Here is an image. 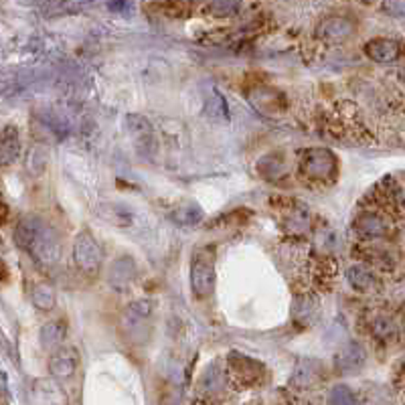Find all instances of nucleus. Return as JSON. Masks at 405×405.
<instances>
[{"label":"nucleus","instance_id":"nucleus-1","mask_svg":"<svg viewBox=\"0 0 405 405\" xmlns=\"http://www.w3.org/2000/svg\"><path fill=\"white\" fill-rule=\"evenodd\" d=\"M14 243L29 251L37 264L41 266H55L59 262V235L53 227L37 219V217H25L16 223L14 229Z\"/></svg>","mask_w":405,"mask_h":405},{"label":"nucleus","instance_id":"nucleus-2","mask_svg":"<svg viewBox=\"0 0 405 405\" xmlns=\"http://www.w3.org/2000/svg\"><path fill=\"white\" fill-rule=\"evenodd\" d=\"M300 171L306 179L316 180V182L332 180L339 171V160L326 148H310L304 152L300 160Z\"/></svg>","mask_w":405,"mask_h":405},{"label":"nucleus","instance_id":"nucleus-3","mask_svg":"<svg viewBox=\"0 0 405 405\" xmlns=\"http://www.w3.org/2000/svg\"><path fill=\"white\" fill-rule=\"evenodd\" d=\"M73 262L84 275H95L101 268V249L97 239L88 229L79 231L73 241Z\"/></svg>","mask_w":405,"mask_h":405},{"label":"nucleus","instance_id":"nucleus-4","mask_svg":"<svg viewBox=\"0 0 405 405\" xmlns=\"http://www.w3.org/2000/svg\"><path fill=\"white\" fill-rule=\"evenodd\" d=\"M215 288V262L207 251H197L191 266V290L197 298L211 296Z\"/></svg>","mask_w":405,"mask_h":405},{"label":"nucleus","instance_id":"nucleus-5","mask_svg":"<svg viewBox=\"0 0 405 405\" xmlns=\"http://www.w3.org/2000/svg\"><path fill=\"white\" fill-rule=\"evenodd\" d=\"M316 35L326 43H345L355 35V23L345 16H332L316 27Z\"/></svg>","mask_w":405,"mask_h":405},{"label":"nucleus","instance_id":"nucleus-6","mask_svg":"<svg viewBox=\"0 0 405 405\" xmlns=\"http://www.w3.org/2000/svg\"><path fill=\"white\" fill-rule=\"evenodd\" d=\"M152 318V304L148 300H136L124 310V328H128V336H138L142 339L144 328H148Z\"/></svg>","mask_w":405,"mask_h":405},{"label":"nucleus","instance_id":"nucleus-7","mask_svg":"<svg viewBox=\"0 0 405 405\" xmlns=\"http://www.w3.org/2000/svg\"><path fill=\"white\" fill-rule=\"evenodd\" d=\"M353 227L365 239H379V237H385L389 233V227L391 225H389L385 215L375 213V211H365V213H359L355 217Z\"/></svg>","mask_w":405,"mask_h":405},{"label":"nucleus","instance_id":"nucleus-8","mask_svg":"<svg viewBox=\"0 0 405 405\" xmlns=\"http://www.w3.org/2000/svg\"><path fill=\"white\" fill-rule=\"evenodd\" d=\"M77 353L69 347L57 349L49 360V371L57 381H69L77 371Z\"/></svg>","mask_w":405,"mask_h":405},{"label":"nucleus","instance_id":"nucleus-9","mask_svg":"<svg viewBox=\"0 0 405 405\" xmlns=\"http://www.w3.org/2000/svg\"><path fill=\"white\" fill-rule=\"evenodd\" d=\"M365 55L375 63H393L402 55V47L393 39H371L365 45Z\"/></svg>","mask_w":405,"mask_h":405},{"label":"nucleus","instance_id":"nucleus-10","mask_svg":"<svg viewBox=\"0 0 405 405\" xmlns=\"http://www.w3.org/2000/svg\"><path fill=\"white\" fill-rule=\"evenodd\" d=\"M126 126L130 130V136L134 140V144L138 146L140 152H152L154 150V132H152V126L148 124L146 118L142 116H130L126 120Z\"/></svg>","mask_w":405,"mask_h":405},{"label":"nucleus","instance_id":"nucleus-11","mask_svg":"<svg viewBox=\"0 0 405 405\" xmlns=\"http://www.w3.org/2000/svg\"><path fill=\"white\" fill-rule=\"evenodd\" d=\"M136 278V262L130 256H120L110 268V284L116 290H124Z\"/></svg>","mask_w":405,"mask_h":405},{"label":"nucleus","instance_id":"nucleus-12","mask_svg":"<svg viewBox=\"0 0 405 405\" xmlns=\"http://www.w3.org/2000/svg\"><path fill=\"white\" fill-rule=\"evenodd\" d=\"M65 334H67V322L63 318H53L45 322L39 330V343L41 347L51 351V349H57L63 345L65 341Z\"/></svg>","mask_w":405,"mask_h":405},{"label":"nucleus","instance_id":"nucleus-13","mask_svg":"<svg viewBox=\"0 0 405 405\" xmlns=\"http://www.w3.org/2000/svg\"><path fill=\"white\" fill-rule=\"evenodd\" d=\"M336 365H339V369L345 371V373H355V371H359L360 367L365 365V351L360 349L359 345L349 343V345L343 347V351L339 353Z\"/></svg>","mask_w":405,"mask_h":405},{"label":"nucleus","instance_id":"nucleus-14","mask_svg":"<svg viewBox=\"0 0 405 405\" xmlns=\"http://www.w3.org/2000/svg\"><path fill=\"white\" fill-rule=\"evenodd\" d=\"M347 282L357 292H371L375 288V284H377L373 271L369 270L367 266H363V264H355V266H351L347 270Z\"/></svg>","mask_w":405,"mask_h":405},{"label":"nucleus","instance_id":"nucleus-15","mask_svg":"<svg viewBox=\"0 0 405 405\" xmlns=\"http://www.w3.org/2000/svg\"><path fill=\"white\" fill-rule=\"evenodd\" d=\"M21 156V140L16 128H4L2 132V148H0V158L4 167H10L12 162H16V158Z\"/></svg>","mask_w":405,"mask_h":405},{"label":"nucleus","instance_id":"nucleus-16","mask_svg":"<svg viewBox=\"0 0 405 405\" xmlns=\"http://www.w3.org/2000/svg\"><path fill=\"white\" fill-rule=\"evenodd\" d=\"M31 302L39 312H49L57 304V294L49 284H35L31 288Z\"/></svg>","mask_w":405,"mask_h":405},{"label":"nucleus","instance_id":"nucleus-17","mask_svg":"<svg viewBox=\"0 0 405 405\" xmlns=\"http://www.w3.org/2000/svg\"><path fill=\"white\" fill-rule=\"evenodd\" d=\"M201 217H203V211L195 203H182L180 207L175 209V215H173V219L179 225H195L201 221Z\"/></svg>","mask_w":405,"mask_h":405},{"label":"nucleus","instance_id":"nucleus-18","mask_svg":"<svg viewBox=\"0 0 405 405\" xmlns=\"http://www.w3.org/2000/svg\"><path fill=\"white\" fill-rule=\"evenodd\" d=\"M373 336L375 339H379V341H383V343H387V341H393L395 339V334H397V326H395V322L391 320V318H387V316H379V318H375L373 320Z\"/></svg>","mask_w":405,"mask_h":405},{"label":"nucleus","instance_id":"nucleus-19","mask_svg":"<svg viewBox=\"0 0 405 405\" xmlns=\"http://www.w3.org/2000/svg\"><path fill=\"white\" fill-rule=\"evenodd\" d=\"M209 10L215 16H233L239 10V0H211Z\"/></svg>","mask_w":405,"mask_h":405},{"label":"nucleus","instance_id":"nucleus-20","mask_svg":"<svg viewBox=\"0 0 405 405\" xmlns=\"http://www.w3.org/2000/svg\"><path fill=\"white\" fill-rule=\"evenodd\" d=\"M330 402H332V404H355L357 397H355V393H353L349 387L339 385V387H334V389L330 391Z\"/></svg>","mask_w":405,"mask_h":405},{"label":"nucleus","instance_id":"nucleus-21","mask_svg":"<svg viewBox=\"0 0 405 405\" xmlns=\"http://www.w3.org/2000/svg\"><path fill=\"white\" fill-rule=\"evenodd\" d=\"M221 385V373L215 367H209L201 379V387H205L207 391H215Z\"/></svg>","mask_w":405,"mask_h":405},{"label":"nucleus","instance_id":"nucleus-22","mask_svg":"<svg viewBox=\"0 0 405 405\" xmlns=\"http://www.w3.org/2000/svg\"><path fill=\"white\" fill-rule=\"evenodd\" d=\"M383 10L391 16L404 19L405 16V0H383Z\"/></svg>","mask_w":405,"mask_h":405},{"label":"nucleus","instance_id":"nucleus-23","mask_svg":"<svg viewBox=\"0 0 405 405\" xmlns=\"http://www.w3.org/2000/svg\"><path fill=\"white\" fill-rule=\"evenodd\" d=\"M25 4H33V6H55V4H61L63 0H21Z\"/></svg>","mask_w":405,"mask_h":405}]
</instances>
